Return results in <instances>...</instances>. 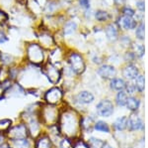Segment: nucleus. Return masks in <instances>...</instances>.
<instances>
[{
	"label": "nucleus",
	"mask_w": 148,
	"mask_h": 148,
	"mask_svg": "<svg viewBox=\"0 0 148 148\" xmlns=\"http://www.w3.org/2000/svg\"><path fill=\"white\" fill-rule=\"evenodd\" d=\"M7 143V137L5 134H1L0 133V147L3 146L4 144H6Z\"/></svg>",
	"instance_id": "obj_39"
},
{
	"label": "nucleus",
	"mask_w": 148,
	"mask_h": 148,
	"mask_svg": "<svg viewBox=\"0 0 148 148\" xmlns=\"http://www.w3.org/2000/svg\"><path fill=\"white\" fill-rule=\"evenodd\" d=\"M73 101L77 106H90L95 101V95L89 90H80L73 95Z\"/></svg>",
	"instance_id": "obj_10"
},
{
	"label": "nucleus",
	"mask_w": 148,
	"mask_h": 148,
	"mask_svg": "<svg viewBox=\"0 0 148 148\" xmlns=\"http://www.w3.org/2000/svg\"><path fill=\"white\" fill-rule=\"evenodd\" d=\"M125 92L127 94V95H132L135 92H136L134 85L130 83V82H126V85H125Z\"/></svg>",
	"instance_id": "obj_32"
},
{
	"label": "nucleus",
	"mask_w": 148,
	"mask_h": 148,
	"mask_svg": "<svg viewBox=\"0 0 148 148\" xmlns=\"http://www.w3.org/2000/svg\"><path fill=\"white\" fill-rule=\"evenodd\" d=\"M110 17H111L110 14L105 10H98L95 13V18L99 22H106V21L109 20Z\"/></svg>",
	"instance_id": "obj_28"
},
{
	"label": "nucleus",
	"mask_w": 148,
	"mask_h": 148,
	"mask_svg": "<svg viewBox=\"0 0 148 148\" xmlns=\"http://www.w3.org/2000/svg\"><path fill=\"white\" fill-rule=\"evenodd\" d=\"M79 4L82 8L84 9H89L90 8V0H78Z\"/></svg>",
	"instance_id": "obj_36"
},
{
	"label": "nucleus",
	"mask_w": 148,
	"mask_h": 148,
	"mask_svg": "<svg viewBox=\"0 0 148 148\" xmlns=\"http://www.w3.org/2000/svg\"><path fill=\"white\" fill-rule=\"evenodd\" d=\"M118 23L120 27L123 28L125 30L135 29L137 26V21L134 20L132 17H127V16H121V18H119Z\"/></svg>",
	"instance_id": "obj_16"
},
{
	"label": "nucleus",
	"mask_w": 148,
	"mask_h": 148,
	"mask_svg": "<svg viewBox=\"0 0 148 148\" xmlns=\"http://www.w3.org/2000/svg\"><path fill=\"white\" fill-rule=\"evenodd\" d=\"M7 41H8V37L4 34V32L0 31V44H4V43H6Z\"/></svg>",
	"instance_id": "obj_38"
},
{
	"label": "nucleus",
	"mask_w": 148,
	"mask_h": 148,
	"mask_svg": "<svg viewBox=\"0 0 148 148\" xmlns=\"http://www.w3.org/2000/svg\"><path fill=\"white\" fill-rule=\"evenodd\" d=\"M6 137L7 140H16L30 137V135H29V131L26 124L19 119V122L13 123L11 128L6 133Z\"/></svg>",
	"instance_id": "obj_7"
},
{
	"label": "nucleus",
	"mask_w": 148,
	"mask_h": 148,
	"mask_svg": "<svg viewBox=\"0 0 148 148\" xmlns=\"http://www.w3.org/2000/svg\"><path fill=\"white\" fill-rule=\"evenodd\" d=\"M81 116L75 108L70 106L61 107L58 118L59 131L62 137H66L70 140L79 138L81 130Z\"/></svg>",
	"instance_id": "obj_1"
},
{
	"label": "nucleus",
	"mask_w": 148,
	"mask_h": 148,
	"mask_svg": "<svg viewBox=\"0 0 148 148\" xmlns=\"http://www.w3.org/2000/svg\"><path fill=\"white\" fill-rule=\"evenodd\" d=\"M96 113L97 115L104 118H109L114 113V104L111 99H105L100 101L96 104Z\"/></svg>",
	"instance_id": "obj_8"
},
{
	"label": "nucleus",
	"mask_w": 148,
	"mask_h": 148,
	"mask_svg": "<svg viewBox=\"0 0 148 148\" xmlns=\"http://www.w3.org/2000/svg\"><path fill=\"white\" fill-rule=\"evenodd\" d=\"M139 75V71L138 68L133 64H127L125 68L123 69V79L126 80L127 82L130 81H134L135 78Z\"/></svg>",
	"instance_id": "obj_15"
},
{
	"label": "nucleus",
	"mask_w": 148,
	"mask_h": 148,
	"mask_svg": "<svg viewBox=\"0 0 148 148\" xmlns=\"http://www.w3.org/2000/svg\"><path fill=\"white\" fill-rule=\"evenodd\" d=\"M97 74L100 78L105 81H111L116 76V69L109 64H104L98 68Z\"/></svg>",
	"instance_id": "obj_11"
},
{
	"label": "nucleus",
	"mask_w": 148,
	"mask_h": 148,
	"mask_svg": "<svg viewBox=\"0 0 148 148\" xmlns=\"http://www.w3.org/2000/svg\"><path fill=\"white\" fill-rule=\"evenodd\" d=\"M26 58L34 66H42L45 64L44 48L37 43H31L26 49Z\"/></svg>",
	"instance_id": "obj_4"
},
{
	"label": "nucleus",
	"mask_w": 148,
	"mask_h": 148,
	"mask_svg": "<svg viewBox=\"0 0 148 148\" xmlns=\"http://www.w3.org/2000/svg\"><path fill=\"white\" fill-rule=\"evenodd\" d=\"M10 148H35V140L31 137L16 140H7Z\"/></svg>",
	"instance_id": "obj_12"
},
{
	"label": "nucleus",
	"mask_w": 148,
	"mask_h": 148,
	"mask_svg": "<svg viewBox=\"0 0 148 148\" xmlns=\"http://www.w3.org/2000/svg\"><path fill=\"white\" fill-rule=\"evenodd\" d=\"M143 128V122L142 119L137 115L136 113H132L127 117V125L126 129L130 131H136L140 130Z\"/></svg>",
	"instance_id": "obj_13"
},
{
	"label": "nucleus",
	"mask_w": 148,
	"mask_h": 148,
	"mask_svg": "<svg viewBox=\"0 0 148 148\" xmlns=\"http://www.w3.org/2000/svg\"><path fill=\"white\" fill-rule=\"evenodd\" d=\"M42 102L51 106H56L61 107L64 106L65 102V92L61 87L58 85H52L51 88L47 89L46 92H42Z\"/></svg>",
	"instance_id": "obj_3"
},
{
	"label": "nucleus",
	"mask_w": 148,
	"mask_h": 148,
	"mask_svg": "<svg viewBox=\"0 0 148 148\" xmlns=\"http://www.w3.org/2000/svg\"><path fill=\"white\" fill-rule=\"evenodd\" d=\"M144 23L141 22L139 23L138 25L136 26V31H135V37H136V39L140 40V41H142V40H144Z\"/></svg>",
	"instance_id": "obj_29"
},
{
	"label": "nucleus",
	"mask_w": 148,
	"mask_h": 148,
	"mask_svg": "<svg viewBox=\"0 0 148 148\" xmlns=\"http://www.w3.org/2000/svg\"><path fill=\"white\" fill-rule=\"evenodd\" d=\"M40 72L47 80V82L52 85H57L62 79V70L49 62H47L42 65Z\"/></svg>",
	"instance_id": "obj_5"
},
{
	"label": "nucleus",
	"mask_w": 148,
	"mask_h": 148,
	"mask_svg": "<svg viewBox=\"0 0 148 148\" xmlns=\"http://www.w3.org/2000/svg\"><path fill=\"white\" fill-rule=\"evenodd\" d=\"M14 64H15V58L13 55L5 52H0V66L10 68L14 66Z\"/></svg>",
	"instance_id": "obj_19"
},
{
	"label": "nucleus",
	"mask_w": 148,
	"mask_h": 148,
	"mask_svg": "<svg viewBox=\"0 0 148 148\" xmlns=\"http://www.w3.org/2000/svg\"><path fill=\"white\" fill-rule=\"evenodd\" d=\"M126 0H114V3L116 4V6H123V4L125 3Z\"/></svg>",
	"instance_id": "obj_40"
},
{
	"label": "nucleus",
	"mask_w": 148,
	"mask_h": 148,
	"mask_svg": "<svg viewBox=\"0 0 148 148\" xmlns=\"http://www.w3.org/2000/svg\"><path fill=\"white\" fill-rule=\"evenodd\" d=\"M126 125H127V116H125V115L119 116V117L113 122V128L116 131L125 130Z\"/></svg>",
	"instance_id": "obj_22"
},
{
	"label": "nucleus",
	"mask_w": 148,
	"mask_h": 148,
	"mask_svg": "<svg viewBox=\"0 0 148 148\" xmlns=\"http://www.w3.org/2000/svg\"><path fill=\"white\" fill-rule=\"evenodd\" d=\"M102 148H114L113 146H112L111 144H109L108 142H105V144L103 145V147Z\"/></svg>",
	"instance_id": "obj_41"
},
{
	"label": "nucleus",
	"mask_w": 148,
	"mask_h": 148,
	"mask_svg": "<svg viewBox=\"0 0 148 148\" xmlns=\"http://www.w3.org/2000/svg\"><path fill=\"white\" fill-rule=\"evenodd\" d=\"M93 129L102 133H111V126L109 125L108 122H106L105 120H102V119L95 121Z\"/></svg>",
	"instance_id": "obj_21"
},
{
	"label": "nucleus",
	"mask_w": 148,
	"mask_h": 148,
	"mask_svg": "<svg viewBox=\"0 0 148 148\" xmlns=\"http://www.w3.org/2000/svg\"><path fill=\"white\" fill-rule=\"evenodd\" d=\"M35 148H56L51 137L46 132H42L35 139Z\"/></svg>",
	"instance_id": "obj_14"
},
{
	"label": "nucleus",
	"mask_w": 148,
	"mask_h": 148,
	"mask_svg": "<svg viewBox=\"0 0 148 148\" xmlns=\"http://www.w3.org/2000/svg\"><path fill=\"white\" fill-rule=\"evenodd\" d=\"M134 87L135 90L139 92H142L144 90V87H145V79L142 75H138L134 80Z\"/></svg>",
	"instance_id": "obj_25"
},
{
	"label": "nucleus",
	"mask_w": 148,
	"mask_h": 148,
	"mask_svg": "<svg viewBox=\"0 0 148 148\" xmlns=\"http://www.w3.org/2000/svg\"><path fill=\"white\" fill-rule=\"evenodd\" d=\"M107 38L112 42H114L116 40L119 39V27L114 23L109 24L105 29Z\"/></svg>",
	"instance_id": "obj_18"
},
{
	"label": "nucleus",
	"mask_w": 148,
	"mask_h": 148,
	"mask_svg": "<svg viewBox=\"0 0 148 148\" xmlns=\"http://www.w3.org/2000/svg\"><path fill=\"white\" fill-rule=\"evenodd\" d=\"M7 20H8V16L6 15V13L0 10V26L3 25V23H5Z\"/></svg>",
	"instance_id": "obj_35"
},
{
	"label": "nucleus",
	"mask_w": 148,
	"mask_h": 148,
	"mask_svg": "<svg viewBox=\"0 0 148 148\" xmlns=\"http://www.w3.org/2000/svg\"><path fill=\"white\" fill-rule=\"evenodd\" d=\"M77 30V24L74 21H69L64 25L63 27V34L64 35H71Z\"/></svg>",
	"instance_id": "obj_26"
},
{
	"label": "nucleus",
	"mask_w": 148,
	"mask_h": 148,
	"mask_svg": "<svg viewBox=\"0 0 148 148\" xmlns=\"http://www.w3.org/2000/svg\"><path fill=\"white\" fill-rule=\"evenodd\" d=\"M72 148H90L88 143L81 138H76L72 140Z\"/></svg>",
	"instance_id": "obj_31"
},
{
	"label": "nucleus",
	"mask_w": 148,
	"mask_h": 148,
	"mask_svg": "<svg viewBox=\"0 0 148 148\" xmlns=\"http://www.w3.org/2000/svg\"><path fill=\"white\" fill-rule=\"evenodd\" d=\"M135 55L133 54V52H126L125 55V61L128 62L130 64H131V62H133L135 60Z\"/></svg>",
	"instance_id": "obj_34"
},
{
	"label": "nucleus",
	"mask_w": 148,
	"mask_h": 148,
	"mask_svg": "<svg viewBox=\"0 0 148 148\" xmlns=\"http://www.w3.org/2000/svg\"><path fill=\"white\" fill-rule=\"evenodd\" d=\"M68 68L73 72L75 76H80L86 70V63L82 55L77 52L69 53L67 56Z\"/></svg>",
	"instance_id": "obj_6"
},
{
	"label": "nucleus",
	"mask_w": 148,
	"mask_h": 148,
	"mask_svg": "<svg viewBox=\"0 0 148 148\" xmlns=\"http://www.w3.org/2000/svg\"><path fill=\"white\" fill-rule=\"evenodd\" d=\"M104 140L102 139H99V138L97 137H90L89 139H88V145L90 146V148H102L103 145L105 144Z\"/></svg>",
	"instance_id": "obj_27"
},
{
	"label": "nucleus",
	"mask_w": 148,
	"mask_h": 148,
	"mask_svg": "<svg viewBox=\"0 0 148 148\" xmlns=\"http://www.w3.org/2000/svg\"><path fill=\"white\" fill-rule=\"evenodd\" d=\"M135 15V11L131 7L125 6L123 9V16H127V17H133Z\"/></svg>",
	"instance_id": "obj_33"
},
{
	"label": "nucleus",
	"mask_w": 148,
	"mask_h": 148,
	"mask_svg": "<svg viewBox=\"0 0 148 148\" xmlns=\"http://www.w3.org/2000/svg\"><path fill=\"white\" fill-rule=\"evenodd\" d=\"M27 95V90L21 85L18 82H14L12 83V85L7 89L3 94V97L4 99H9V97H15V99H18V97H24Z\"/></svg>",
	"instance_id": "obj_9"
},
{
	"label": "nucleus",
	"mask_w": 148,
	"mask_h": 148,
	"mask_svg": "<svg viewBox=\"0 0 148 148\" xmlns=\"http://www.w3.org/2000/svg\"><path fill=\"white\" fill-rule=\"evenodd\" d=\"M140 106V101L137 97H133V95H128L127 99H126L125 107L131 113H136Z\"/></svg>",
	"instance_id": "obj_20"
},
{
	"label": "nucleus",
	"mask_w": 148,
	"mask_h": 148,
	"mask_svg": "<svg viewBox=\"0 0 148 148\" xmlns=\"http://www.w3.org/2000/svg\"><path fill=\"white\" fill-rule=\"evenodd\" d=\"M132 49H133V54L135 55L136 58H141L144 55V47L143 45L141 44H134L132 46Z\"/></svg>",
	"instance_id": "obj_30"
},
{
	"label": "nucleus",
	"mask_w": 148,
	"mask_h": 148,
	"mask_svg": "<svg viewBox=\"0 0 148 148\" xmlns=\"http://www.w3.org/2000/svg\"><path fill=\"white\" fill-rule=\"evenodd\" d=\"M126 85V81L123 80V78L114 77L110 81V89L114 92H121V90H125Z\"/></svg>",
	"instance_id": "obj_17"
},
{
	"label": "nucleus",
	"mask_w": 148,
	"mask_h": 148,
	"mask_svg": "<svg viewBox=\"0 0 148 148\" xmlns=\"http://www.w3.org/2000/svg\"><path fill=\"white\" fill-rule=\"evenodd\" d=\"M136 8L141 12L144 11V8H145L144 7V0H137L136 1Z\"/></svg>",
	"instance_id": "obj_37"
},
{
	"label": "nucleus",
	"mask_w": 148,
	"mask_h": 148,
	"mask_svg": "<svg viewBox=\"0 0 148 148\" xmlns=\"http://www.w3.org/2000/svg\"><path fill=\"white\" fill-rule=\"evenodd\" d=\"M61 107L51 106V104H47L42 102L39 113V117L45 129L57 124Z\"/></svg>",
	"instance_id": "obj_2"
},
{
	"label": "nucleus",
	"mask_w": 148,
	"mask_h": 148,
	"mask_svg": "<svg viewBox=\"0 0 148 148\" xmlns=\"http://www.w3.org/2000/svg\"><path fill=\"white\" fill-rule=\"evenodd\" d=\"M14 121L11 118H1L0 119V133L1 134H5L8 132V130L13 125Z\"/></svg>",
	"instance_id": "obj_24"
},
{
	"label": "nucleus",
	"mask_w": 148,
	"mask_h": 148,
	"mask_svg": "<svg viewBox=\"0 0 148 148\" xmlns=\"http://www.w3.org/2000/svg\"><path fill=\"white\" fill-rule=\"evenodd\" d=\"M127 97H128V95L125 90H121V92H116V97H114V102H116V104L118 106L123 107V106H125Z\"/></svg>",
	"instance_id": "obj_23"
}]
</instances>
